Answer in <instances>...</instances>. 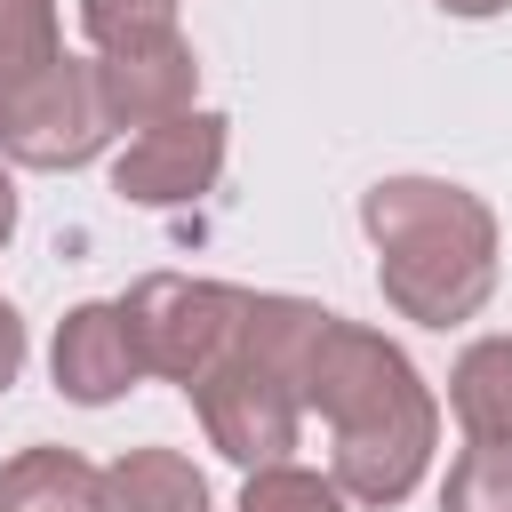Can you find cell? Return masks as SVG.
<instances>
[{
    "mask_svg": "<svg viewBox=\"0 0 512 512\" xmlns=\"http://www.w3.org/2000/svg\"><path fill=\"white\" fill-rule=\"evenodd\" d=\"M304 408L328 424V480L352 504L416 496V480L440 448V400L392 336L328 312L312 336V360H304Z\"/></svg>",
    "mask_w": 512,
    "mask_h": 512,
    "instance_id": "1",
    "label": "cell"
},
{
    "mask_svg": "<svg viewBox=\"0 0 512 512\" xmlns=\"http://www.w3.org/2000/svg\"><path fill=\"white\" fill-rule=\"evenodd\" d=\"M376 288L416 328H456L496 296V208L448 176H384L360 192Z\"/></svg>",
    "mask_w": 512,
    "mask_h": 512,
    "instance_id": "2",
    "label": "cell"
},
{
    "mask_svg": "<svg viewBox=\"0 0 512 512\" xmlns=\"http://www.w3.org/2000/svg\"><path fill=\"white\" fill-rule=\"evenodd\" d=\"M320 320L328 312L312 296H248L240 336L208 360V376L184 384L216 456H232L248 472L288 464V448L304 432V360H312Z\"/></svg>",
    "mask_w": 512,
    "mask_h": 512,
    "instance_id": "3",
    "label": "cell"
},
{
    "mask_svg": "<svg viewBox=\"0 0 512 512\" xmlns=\"http://www.w3.org/2000/svg\"><path fill=\"white\" fill-rule=\"evenodd\" d=\"M248 296H256V288L192 280V272H152V280H136V288L120 296V312H128V336H136L144 376H168V384L208 376V360L240 336Z\"/></svg>",
    "mask_w": 512,
    "mask_h": 512,
    "instance_id": "4",
    "label": "cell"
},
{
    "mask_svg": "<svg viewBox=\"0 0 512 512\" xmlns=\"http://www.w3.org/2000/svg\"><path fill=\"white\" fill-rule=\"evenodd\" d=\"M104 144H112V120L88 56H48L40 72L0 88V152L16 168H88Z\"/></svg>",
    "mask_w": 512,
    "mask_h": 512,
    "instance_id": "5",
    "label": "cell"
},
{
    "mask_svg": "<svg viewBox=\"0 0 512 512\" xmlns=\"http://www.w3.org/2000/svg\"><path fill=\"white\" fill-rule=\"evenodd\" d=\"M224 112H176V120H160V128H136L128 136V152L112 160V192L128 200V208H192V200H208L216 192V176H224Z\"/></svg>",
    "mask_w": 512,
    "mask_h": 512,
    "instance_id": "6",
    "label": "cell"
},
{
    "mask_svg": "<svg viewBox=\"0 0 512 512\" xmlns=\"http://www.w3.org/2000/svg\"><path fill=\"white\" fill-rule=\"evenodd\" d=\"M88 64H96V96H104L112 128H160V120L192 112V96H200V56L184 32L120 48V56H88Z\"/></svg>",
    "mask_w": 512,
    "mask_h": 512,
    "instance_id": "7",
    "label": "cell"
},
{
    "mask_svg": "<svg viewBox=\"0 0 512 512\" xmlns=\"http://www.w3.org/2000/svg\"><path fill=\"white\" fill-rule=\"evenodd\" d=\"M48 376H56L64 400L112 408V400L144 376L136 336H128V312H120V304H72V312L56 320V344H48Z\"/></svg>",
    "mask_w": 512,
    "mask_h": 512,
    "instance_id": "8",
    "label": "cell"
},
{
    "mask_svg": "<svg viewBox=\"0 0 512 512\" xmlns=\"http://www.w3.org/2000/svg\"><path fill=\"white\" fill-rule=\"evenodd\" d=\"M96 512H208V480L184 448H128L96 480Z\"/></svg>",
    "mask_w": 512,
    "mask_h": 512,
    "instance_id": "9",
    "label": "cell"
},
{
    "mask_svg": "<svg viewBox=\"0 0 512 512\" xmlns=\"http://www.w3.org/2000/svg\"><path fill=\"white\" fill-rule=\"evenodd\" d=\"M448 408L464 440H512V336H480L448 368Z\"/></svg>",
    "mask_w": 512,
    "mask_h": 512,
    "instance_id": "10",
    "label": "cell"
},
{
    "mask_svg": "<svg viewBox=\"0 0 512 512\" xmlns=\"http://www.w3.org/2000/svg\"><path fill=\"white\" fill-rule=\"evenodd\" d=\"M96 464L72 448H24L0 464V512H96Z\"/></svg>",
    "mask_w": 512,
    "mask_h": 512,
    "instance_id": "11",
    "label": "cell"
},
{
    "mask_svg": "<svg viewBox=\"0 0 512 512\" xmlns=\"http://www.w3.org/2000/svg\"><path fill=\"white\" fill-rule=\"evenodd\" d=\"M440 512H512V440H472L440 480Z\"/></svg>",
    "mask_w": 512,
    "mask_h": 512,
    "instance_id": "12",
    "label": "cell"
},
{
    "mask_svg": "<svg viewBox=\"0 0 512 512\" xmlns=\"http://www.w3.org/2000/svg\"><path fill=\"white\" fill-rule=\"evenodd\" d=\"M80 32H88L96 56H120V48L168 40L176 32V0H80Z\"/></svg>",
    "mask_w": 512,
    "mask_h": 512,
    "instance_id": "13",
    "label": "cell"
},
{
    "mask_svg": "<svg viewBox=\"0 0 512 512\" xmlns=\"http://www.w3.org/2000/svg\"><path fill=\"white\" fill-rule=\"evenodd\" d=\"M48 56H64V24L56 0H0V88L40 72Z\"/></svg>",
    "mask_w": 512,
    "mask_h": 512,
    "instance_id": "14",
    "label": "cell"
},
{
    "mask_svg": "<svg viewBox=\"0 0 512 512\" xmlns=\"http://www.w3.org/2000/svg\"><path fill=\"white\" fill-rule=\"evenodd\" d=\"M240 512H352V496H344L328 472H304V464H264V472H248Z\"/></svg>",
    "mask_w": 512,
    "mask_h": 512,
    "instance_id": "15",
    "label": "cell"
},
{
    "mask_svg": "<svg viewBox=\"0 0 512 512\" xmlns=\"http://www.w3.org/2000/svg\"><path fill=\"white\" fill-rule=\"evenodd\" d=\"M24 376V320H16V304L0 296V392Z\"/></svg>",
    "mask_w": 512,
    "mask_h": 512,
    "instance_id": "16",
    "label": "cell"
},
{
    "mask_svg": "<svg viewBox=\"0 0 512 512\" xmlns=\"http://www.w3.org/2000/svg\"><path fill=\"white\" fill-rule=\"evenodd\" d=\"M16 240V184H8V168H0V248Z\"/></svg>",
    "mask_w": 512,
    "mask_h": 512,
    "instance_id": "17",
    "label": "cell"
},
{
    "mask_svg": "<svg viewBox=\"0 0 512 512\" xmlns=\"http://www.w3.org/2000/svg\"><path fill=\"white\" fill-rule=\"evenodd\" d=\"M432 8H448V16H496V8H512V0H432Z\"/></svg>",
    "mask_w": 512,
    "mask_h": 512,
    "instance_id": "18",
    "label": "cell"
}]
</instances>
